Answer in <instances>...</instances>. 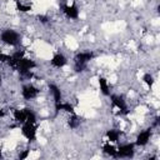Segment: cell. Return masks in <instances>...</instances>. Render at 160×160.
<instances>
[{"label":"cell","instance_id":"cell-14","mask_svg":"<svg viewBox=\"0 0 160 160\" xmlns=\"http://www.w3.org/2000/svg\"><path fill=\"white\" fill-rule=\"evenodd\" d=\"M81 124V119L74 112V114H70V116L68 118V126L70 129H78Z\"/></svg>","mask_w":160,"mask_h":160},{"label":"cell","instance_id":"cell-23","mask_svg":"<svg viewBox=\"0 0 160 160\" xmlns=\"http://www.w3.org/2000/svg\"><path fill=\"white\" fill-rule=\"evenodd\" d=\"M159 122H160V118L156 116L155 120H154V122H152V126H154V128H158V126H159Z\"/></svg>","mask_w":160,"mask_h":160},{"label":"cell","instance_id":"cell-8","mask_svg":"<svg viewBox=\"0 0 160 160\" xmlns=\"http://www.w3.org/2000/svg\"><path fill=\"white\" fill-rule=\"evenodd\" d=\"M40 90L32 85V84H25L21 89V96L25 99V100H34L38 98Z\"/></svg>","mask_w":160,"mask_h":160},{"label":"cell","instance_id":"cell-3","mask_svg":"<svg viewBox=\"0 0 160 160\" xmlns=\"http://www.w3.org/2000/svg\"><path fill=\"white\" fill-rule=\"evenodd\" d=\"M135 154V144H122L119 148H116V159H130Z\"/></svg>","mask_w":160,"mask_h":160},{"label":"cell","instance_id":"cell-17","mask_svg":"<svg viewBox=\"0 0 160 160\" xmlns=\"http://www.w3.org/2000/svg\"><path fill=\"white\" fill-rule=\"evenodd\" d=\"M15 5H16V9L20 12H28V11L31 10V5L30 4H22L20 0H15Z\"/></svg>","mask_w":160,"mask_h":160},{"label":"cell","instance_id":"cell-9","mask_svg":"<svg viewBox=\"0 0 160 160\" xmlns=\"http://www.w3.org/2000/svg\"><path fill=\"white\" fill-rule=\"evenodd\" d=\"M31 111V109L30 108H24V109H16V110H14V120L16 121V122H19V124H24V122H26V120H28V115H29V112Z\"/></svg>","mask_w":160,"mask_h":160},{"label":"cell","instance_id":"cell-1","mask_svg":"<svg viewBox=\"0 0 160 160\" xmlns=\"http://www.w3.org/2000/svg\"><path fill=\"white\" fill-rule=\"evenodd\" d=\"M95 58L92 51H81L74 56V70L76 72H82L86 70L88 64Z\"/></svg>","mask_w":160,"mask_h":160},{"label":"cell","instance_id":"cell-24","mask_svg":"<svg viewBox=\"0 0 160 160\" xmlns=\"http://www.w3.org/2000/svg\"><path fill=\"white\" fill-rule=\"evenodd\" d=\"M5 115V110H2V109H0V118H2Z\"/></svg>","mask_w":160,"mask_h":160},{"label":"cell","instance_id":"cell-10","mask_svg":"<svg viewBox=\"0 0 160 160\" xmlns=\"http://www.w3.org/2000/svg\"><path fill=\"white\" fill-rule=\"evenodd\" d=\"M49 90L52 95V100H54V106L59 105L60 102H62V94H61V90L58 85L52 84V82H49Z\"/></svg>","mask_w":160,"mask_h":160},{"label":"cell","instance_id":"cell-26","mask_svg":"<svg viewBox=\"0 0 160 160\" xmlns=\"http://www.w3.org/2000/svg\"><path fill=\"white\" fill-rule=\"evenodd\" d=\"M2 158V152H1V149H0V159Z\"/></svg>","mask_w":160,"mask_h":160},{"label":"cell","instance_id":"cell-13","mask_svg":"<svg viewBox=\"0 0 160 160\" xmlns=\"http://www.w3.org/2000/svg\"><path fill=\"white\" fill-rule=\"evenodd\" d=\"M98 84H99V88H100V91L102 92V95L109 96L110 95V88H109L108 80L105 78H102V76H99L98 78Z\"/></svg>","mask_w":160,"mask_h":160},{"label":"cell","instance_id":"cell-2","mask_svg":"<svg viewBox=\"0 0 160 160\" xmlns=\"http://www.w3.org/2000/svg\"><path fill=\"white\" fill-rule=\"evenodd\" d=\"M0 41L10 46H18L21 41V36L12 29H5L0 34Z\"/></svg>","mask_w":160,"mask_h":160},{"label":"cell","instance_id":"cell-21","mask_svg":"<svg viewBox=\"0 0 160 160\" xmlns=\"http://www.w3.org/2000/svg\"><path fill=\"white\" fill-rule=\"evenodd\" d=\"M38 20H39L40 22H42V24H46L50 19H49L48 15H38Z\"/></svg>","mask_w":160,"mask_h":160},{"label":"cell","instance_id":"cell-4","mask_svg":"<svg viewBox=\"0 0 160 160\" xmlns=\"http://www.w3.org/2000/svg\"><path fill=\"white\" fill-rule=\"evenodd\" d=\"M35 66H36V64H35V61H34V60H31V59H28V58L22 56L21 59L16 60V61L12 64V66H11V68H12V69H16V70L20 72V71L32 70Z\"/></svg>","mask_w":160,"mask_h":160},{"label":"cell","instance_id":"cell-5","mask_svg":"<svg viewBox=\"0 0 160 160\" xmlns=\"http://www.w3.org/2000/svg\"><path fill=\"white\" fill-rule=\"evenodd\" d=\"M109 96H110V100H111L112 106L116 108L120 114L126 115V114L129 112V110H128V104H126V100L124 99V96L116 95V94H112V95H109Z\"/></svg>","mask_w":160,"mask_h":160},{"label":"cell","instance_id":"cell-19","mask_svg":"<svg viewBox=\"0 0 160 160\" xmlns=\"http://www.w3.org/2000/svg\"><path fill=\"white\" fill-rule=\"evenodd\" d=\"M20 74V78L22 79V80H30L32 76H34V74H32V71L31 70H26V71H20L19 72Z\"/></svg>","mask_w":160,"mask_h":160},{"label":"cell","instance_id":"cell-7","mask_svg":"<svg viewBox=\"0 0 160 160\" xmlns=\"http://www.w3.org/2000/svg\"><path fill=\"white\" fill-rule=\"evenodd\" d=\"M21 134L26 140L35 141V139H36V124L24 122L21 126Z\"/></svg>","mask_w":160,"mask_h":160},{"label":"cell","instance_id":"cell-18","mask_svg":"<svg viewBox=\"0 0 160 160\" xmlns=\"http://www.w3.org/2000/svg\"><path fill=\"white\" fill-rule=\"evenodd\" d=\"M142 81L148 85V88H151V86L154 85V78H152V75L149 74V72L144 74V76H142Z\"/></svg>","mask_w":160,"mask_h":160},{"label":"cell","instance_id":"cell-25","mask_svg":"<svg viewBox=\"0 0 160 160\" xmlns=\"http://www.w3.org/2000/svg\"><path fill=\"white\" fill-rule=\"evenodd\" d=\"M1 82H2V76H1V72H0V85H1Z\"/></svg>","mask_w":160,"mask_h":160},{"label":"cell","instance_id":"cell-11","mask_svg":"<svg viewBox=\"0 0 160 160\" xmlns=\"http://www.w3.org/2000/svg\"><path fill=\"white\" fill-rule=\"evenodd\" d=\"M150 138H151V129L149 128V129H145V130H142V131H140L138 134L135 145H138V146H145L149 142Z\"/></svg>","mask_w":160,"mask_h":160},{"label":"cell","instance_id":"cell-22","mask_svg":"<svg viewBox=\"0 0 160 160\" xmlns=\"http://www.w3.org/2000/svg\"><path fill=\"white\" fill-rule=\"evenodd\" d=\"M28 155H29V150H25L24 152L19 154V159H20V160H22V159H26V158H28Z\"/></svg>","mask_w":160,"mask_h":160},{"label":"cell","instance_id":"cell-16","mask_svg":"<svg viewBox=\"0 0 160 160\" xmlns=\"http://www.w3.org/2000/svg\"><path fill=\"white\" fill-rule=\"evenodd\" d=\"M101 149H102V152L104 154H106V155H109L111 158H115V155H116V148L112 144H110L109 141H108V144H104Z\"/></svg>","mask_w":160,"mask_h":160},{"label":"cell","instance_id":"cell-20","mask_svg":"<svg viewBox=\"0 0 160 160\" xmlns=\"http://www.w3.org/2000/svg\"><path fill=\"white\" fill-rule=\"evenodd\" d=\"M11 60V55H8V54H0V64H9V61Z\"/></svg>","mask_w":160,"mask_h":160},{"label":"cell","instance_id":"cell-6","mask_svg":"<svg viewBox=\"0 0 160 160\" xmlns=\"http://www.w3.org/2000/svg\"><path fill=\"white\" fill-rule=\"evenodd\" d=\"M60 6H61V10H62V12L65 14L66 18H69L71 20H76L79 18V9H78V6H76L75 2L66 4L65 1H62L60 4Z\"/></svg>","mask_w":160,"mask_h":160},{"label":"cell","instance_id":"cell-12","mask_svg":"<svg viewBox=\"0 0 160 160\" xmlns=\"http://www.w3.org/2000/svg\"><path fill=\"white\" fill-rule=\"evenodd\" d=\"M50 64H51L54 68L60 69V68H64V66L68 64V59H66V56H65L64 54H61V52H56V54L51 58Z\"/></svg>","mask_w":160,"mask_h":160},{"label":"cell","instance_id":"cell-15","mask_svg":"<svg viewBox=\"0 0 160 160\" xmlns=\"http://www.w3.org/2000/svg\"><path fill=\"white\" fill-rule=\"evenodd\" d=\"M120 135H121V132L119 130H116V129H110L105 134V136H106V139H108L109 142H118Z\"/></svg>","mask_w":160,"mask_h":160}]
</instances>
